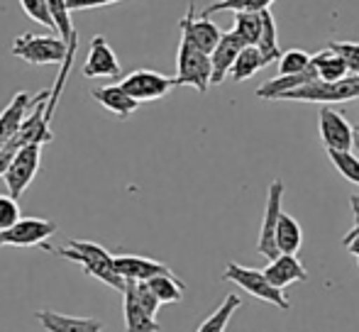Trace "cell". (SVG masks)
<instances>
[{"instance_id": "obj_25", "label": "cell", "mask_w": 359, "mask_h": 332, "mask_svg": "<svg viewBox=\"0 0 359 332\" xmlns=\"http://www.w3.org/2000/svg\"><path fill=\"white\" fill-rule=\"evenodd\" d=\"M264 67H266V62H264V57H262L259 47H245L240 52V57H237L235 67L230 69V78L235 83H242V81H247V78H252Z\"/></svg>"}, {"instance_id": "obj_27", "label": "cell", "mask_w": 359, "mask_h": 332, "mask_svg": "<svg viewBox=\"0 0 359 332\" xmlns=\"http://www.w3.org/2000/svg\"><path fill=\"white\" fill-rule=\"evenodd\" d=\"M147 284H149V289L154 291V296L161 300V303H179L186 293V286L176 279L174 271L154 276V279H149Z\"/></svg>"}, {"instance_id": "obj_4", "label": "cell", "mask_w": 359, "mask_h": 332, "mask_svg": "<svg viewBox=\"0 0 359 332\" xmlns=\"http://www.w3.org/2000/svg\"><path fill=\"white\" fill-rule=\"evenodd\" d=\"M15 54L22 62L32 64V67H44V64H59L69 57V42L62 39L59 34H34L25 32L13 42Z\"/></svg>"}, {"instance_id": "obj_5", "label": "cell", "mask_w": 359, "mask_h": 332, "mask_svg": "<svg viewBox=\"0 0 359 332\" xmlns=\"http://www.w3.org/2000/svg\"><path fill=\"white\" fill-rule=\"evenodd\" d=\"M222 279L237 284L240 289H245L247 293L255 296V298H259V300H264V303H271V305H276V308H281V310L291 308L284 289H279V286L271 284V281L266 279L264 271L250 269V266H240L237 261H230V264L225 266V274H222Z\"/></svg>"}, {"instance_id": "obj_20", "label": "cell", "mask_w": 359, "mask_h": 332, "mask_svg": "<svg viewBox=\"0 0 359 332\" xmlns=\"http://www.w3.org/2000/svg\"><path fill=\"white\" fill-rule=\"evenodd\" d=\"M123 315H125V332H161V325L142 308V303L135 296L133 286H125L123 291Z\"/></svg>"}, {"instance_id": "obj_30", "label": "cell", "mask_w": 359, "mask_h": 332, "mask_svg": "<svg viewBox=\"0 0 359 332\" xmlns=\"http://www.w3.org/2000/svg\"><path fill=\"white\" fill-rule=\"evenodd\" d=\"M49 13H52L54 27H57V34L67 42H72L74 37H79L72 25V8H69V0H47Z\"/></svg>"}, {"instance_id": "obj_31", "label": "cell", "mask_w": 359, "mask_h": 332, "mask_svg": "<svg viewBox=\"0 0 359 332\" xmlns=\"http://www.w3.org/2000/svg\"><path fill=\"white\" fill-rule=\"evenodd\" d=\"M327 157L350 184H359V154L352 149H327Z\"/></svg>"}, {"instance_id": "obj_17", "label": "cell", "mask_w": 359, "mask_h": 332, "mask_svg": "<svg viewBox=\"0 0 359 332\" xmlns=\"http://www.w3.org/2000/svg\"><path fill=\"white\" fill-rule=\"evenodd\" d=\"M90 95H93L95 103H100L105 110H110V113L118 115V118H130V115L140 108V100H135L120 83L90 88Z\"/></svg>"}, {"instance_id": "obj_13", "label": "cell", "mask_w": 359, "mask_h": 332, "mask_svg": "<svg viewBox=\"0 0 359 332\" xmlns=\"http://www.w3.org/2000/svg\"><path fill=\"white\" fill-rule=\"evenodd\" d=\"M355 127L340 110L330 105L320 110V139L327 149H355Z\"/></svg>"}, {"instance_id": "obj_1", "label": "cell", "mask_w": 359, "mask_h": 332, "mask_svg": "<svg viewBox=\"0 0 359 332\" xmlns=\"http://www.w3.org/2000/svg\"><path fill=\"white\" fill-rule=\"evenodd\" d=\"M44 249L57 251L59 256L79 264L86 276H93V279L103 281L105 286L120 291V293H123L125 286H128V281H125L123 276L118 274V269H115V256L105 247H100V244L86 242V240H72L67 247L54 249V247H49V244H44Z\"/></svg>"}, {"instance_id": "obj_8", "label": "cell", "mask_w": 359, "mask_h": 332, "mask_svg": "<svg viewBox=\"0 0 359 332\" xmlns=\"http://www.w3.org/2000/svg\"><path fill=\"white\" fill-rule=\"evenodd\" d=\"M39 162H42V144H27V147L15 154V159L3 174L8 193L13 198H20L29 188V184H32L39 171Z\"/></svg>"}, {"instance_id": "obj_32", "label": "cell", "mask_w": 359, "mask_h": 332, "mask_svg": "<svg viewBox=\"0 0 359 332\" xmlns=\"http://www.w3.org/2000/svg\"><path fill=\"white\" fill-rule=\"evenodd\" d=\"M313 54L303 52V49H288L279 59V76H288V74H301L311 67Z\"/></svg>"}, {"instance_id": "obj_12", "label": "cell", "mask_w": 359, "mask_h": 332, "mask_svg": "<svg viewBox=\"0 0 359 332\" xmlns=\"http://www.w3.org/2000/svg\"><path fill=\"white\" fill-rule=\"evenodd\" d=\"M120 62L115 57L113 47L103 34H95L90 39L88 57L83 64V76L86 78H120Z\"/></svg>"}, {"instance_id": "obj_3", "label": "cell", "mask_w": 359, "mask_h": 332, "mask_svg": "<svg viewBox=\"0 0 359 332\" xmlns=\"http://www.w3.org/2000/svg\"><path fill=\"white\" fill-rule=\"evenodd\" d=\"M176 85H194L198 93L213 85V64H210V54L198 49L189 37L181 34L179 44V57H176Z\"/></svg>"}, {"instance_id": "obj_15", "label": "cell", "mask_w": 359, "mask_h": 332, "mask_svg": "<svg viewBox=\"0 0 359 332\" xmlns=\"http://www.w3.org/2000/svg\"><path fill=\"white\" fill-rule=\"evenodd\" d=\"M37 103V95H29L27 90H20V93L13 95V100L8 103V108L0 113V149L15 137L20 127H22L27 113L34 108Z\"/></svg>"}, {"instance_id": "obj_18", "label": "cell", "mask_w": 359, "mask_h": 332, "mask_svg": "<svg viewBox=\"0 0 359 332\" xmlns=\"http://www.w3.org/2000/svg\"><path fill=\"white\" fill-rule=\"evenodd\" d=\"M37 318L47 332H103V323L95 318H76L57 310H37Z\"/></svg>"}, {"instance_id": "obj_33", "label": "cell", "mask_w": 359, "mask_h": 332, "mask_svg": "<svg viewBox=\"0 0 359 332\" xmlns=\"http://www.w3.org/2000/svg\"><path fill=\"white\" fill-rule=\"evenodd\" d=\"M20 5H22L25 15H27L29 20H34V22L42 25V27L54 29V32H57V27H54V20H52V13H49L47 0H20Z\"/></svg>"}, {"instance_id": "obj_16", "label": "cell", "mask_w": 359, "mask_h": 332, "mask_svg": "<svg viewBox=\"0 0 359 332\" xmlns=\"http://www.w3.org/2000/svg\"><path fill=\"white\" fill-rule=\"evenodd\" d=\"M115 269L125 281H149L159 274H169V266L161 264L149 256H135V254H118L115 256Z\"/></svg>"}, {"instance_id": "obj_37", "label": "cell", "mask_w": 359, "mask_h": 332, "mask_svg": "<svg viewBox=\"0 0 359 332\" xmlns=\"http://www.w3.org/2000/svg\"><path fill=\"white\" fill-rule=\"evenodd\" d=\"M355 132H357V130H355ZM355 147H357V152H359V132L355 134Z\"/></svg>"}, {"instance_id": "obj_35", "label": "cell", "mask_w": 359, "mask_h": 332, "mask_svg": "<svg viewBox=\"0 0 359 332\" xmlns=\"http://www.w3.org/2000/svg\"><path fill=\"white\" fill-rule=\"evenodd\" d=\"M20 220V205L18 198L13 195H0V230H8L13 228L15 223Z\"/></svg>"}, {"instance_id": "obj_6", "label": "cell", "mask_w": 359, "mask_h": 332, "mask_svg": "<svg viewBox=\"0 0 359 332\" xmlns=\"http://www.w3.org/2000/svg\"><path fill=\"white\" fill-rule=\"evenodd\" d=\"M359 98V76H347L342 81H316L281 93L279 100H306V103H347Z\"/></svg>"}, {"instance_id": "obj_11", "label": "cell", "mask_w": 359, "mask_h": 332, "mask_svg": "<svg viewBox=\"0 0 359 332\" xmlns=\"http://www.w3.org/2000/svg\"><path fill=\"white\" fill-rule=\"evenodd\" d=\"M179 27H181V34H184V37H189L191 42H194L198 49H203L205 54H213L215 47L220 44V39H222L220 27H217L208 15L196 13L194 3H189V10H186V15L181 18Z\"/></svg>"}, {"instance_id": "obj_38", "label": "cell", "mask_w": 359, "mask_h": 332, "mask_svg": "<svg viewBox=\"0 0 359 332\" xmlns=\"http://www.w3.org/2000/svg\"><path fill=\"white\" fill-rule=\"evenodd\" d=\"M357 132H359V125H357Z\"/></svg>"}, {"instance_id": "obj_23", "label": "cell", "mask_w": 359, "mask_h": 332, "mask_svg": "<svg viewBox=\"0 0 359 332\" xmlns=\"http://www.w3.org/2000/svg\"><path fill=\"white\" fill-rule=\"evenodd\" d=\"M276 244H279L281 254H296L303 244V230L298 220L288 213H281L279 230H276Z\"/></svg>"}, {"instance_id": "obj_10", "label": "cell", "mask_w": 359, "mask_h": 332, "mask_svg": "<svg viewBox=\"0 0 359 332\" xmlns=\"http://www.w3.org/2000/svg\"><path fill=\"white\" fill-rule=\"evenodd\" d=\"M120 85H123L135 100L147 103V100H159V98H164V95H169V90L176 85V78L164 76V74H159V71H151V69H137V71L120 78Z\"/></svg>"}, {"instance_id": "obj_21", "label": "cell", "mask_w": 359, "mask_h": 332, "mask_svg": "<svg viewBox=\"0 0 359 332\" xmlns=\"http://www.w3.org/2000/svg\"><path fill=\"white\" fill-rule=\"evenodd\" d=\"M316 78H318V71H316V67H313V62H311V67H308L306 71L288 74V76H276V78H269L266 83H262L259 88H257V98L279 100L281 93H288V90H293V88H301V85L316 81Z\"/></svg>"}, {"instance_id": "obj_24", "label": "cell", "mask_w": 359, "mask_h": 332, "mask_svg": "<svg viewBox=\"0 0 359 332\" xmlns=\"http://www.w3.org/2000/svg\"><path fill=\"white\" fill-rule=\"evenodd\" d=\"M240 308H242V300L237 298L235 293L225 296V300H222V303L217 305L213 313H210L208 318H205L203 323L198 325V330H196V332H225L227 323H230V318Z\"/></svg>"}, {"instance_id": "obj_28", "label": "cell", "mask_w": 359, "mask_h": 332, "mask_svg": "<svg viewBox=\"0 0 359 332\" xmlns=\"http://www.w3.org/2000/svg\"><path fill=\"white\" fill-rule=\"evenodd\" d=\"M264 13V10H262ZM262 13H235V32L245 39V44L250 47H257L262 37V27H264V20H262Z\"/></svg>"}, {"instance_id": "obj_26", "label": "cell", "mask_w": 359, "mask_h": 332, "mask_svg": "<svg viewBox=\"0 0 359 332\" xmlns=\"http://www.w3.org/2000/svg\"><path fill=\"white\" fill-rule=\"evenodd\" d=\"M262 20H264V27H262V37H259V42H257V47H259L266 64H274V62H279L281 54H284L279 47V37H276V20H274V15H271V10H264Z\"/></svg>"}, {"instance_id": "obj_22", "label": "cell", "mask_w": 359, "mask_h": 332, "mask_svg": "<svg viewBox=\"0 0 359 332\" xmlns=\"http://www.w3.org/2000/svg\"><path fill=\"white\" fill-rule=\"evenodd\" d=\"M313 67H316L318 78H320V81H342V78L352 76L350 69H347V64L342 62V57L330 47H325L318 54H313Z\"/></svg>"}, {"instance_id": "obj_14", "label": "cell", "mask_w": 359, "mask_h": 332, "mask_svg": "<svg viewBox=\"0 0 359 332\" xmlns=\"http://www.w3.org/2000/svg\"><path fill=\"white\" fill-rule=\"evenodd\" d=\"M245 47H250V44H245V39H242L235 29L222 32L220 44H217L215 52L210 54V64H213V85H220L227 76H230V69L235 67L237 57H240V52Z\"/></svg>"}, {"instance_id": "obj_9", "label": "cell", "mask_w": 359, "mask_h": 332, "mask_svg": "<svg viewBox=\"0 0 359 332\" xmlns=\"http://www.w3.org/2000/svg\"><path fill=\"white\" fill-rule=\"evenodd\" d=\"M57 223L44 218H20L13 228L0 230V247H37L57 233Z\"/></svg>"}, {"instance_id": "obj_2", "label": "cell", "mask_w": 359, "mask_h": 332, "mask_svg": "<svg viewBox=\"0 0 359 332\" xmlns=\"http://www.w3.org/2000/svg\"><path fill=\"white\" fill-rule=\"evenodd\" d=\"M49 95H52V90H39L37 103H34V108L29 110V115L25 118L22 127H20L18 132H15V137L0 149V179H3L5 169H8L10 162H13L15 154H18L20 149H25L27 144H47L54 139L52 123L47 120Z\"/></svg>"}, {"instance_id": "obj_36", "label": "cell", "mask_w": 359, "mask_h": 332, "mask_svg": "<svg viewBox=\"0 0 359 332\" xmlns=\"http://www.w3.org/2000/svg\"><path fill=\"white\" fill-rule=\"evenodd\" d=\"M123 3V0H69L72 10H90V8H105V5Z\"/></svg>"}, {"instance_id": "obj_19", "label": "cell", "mask_w": 359, "mask_h": 332, "mask_svg": "<svg viewBox=\"0 0 359 332\" xmlns=\"http://www.w3.org/2000/svg\"><path fill=\"white\" fill-rule=\"evenodd\" d=\"M266 274V279L279 289L296 284V281H308V271L301 264L296 254H279L276 259H271V264L266 269H262Z\"/></svg>"}, {"instance_id": "obj_34", "label": "cell", "mask_w": 359, "mask_h": 332, "mask_svg": "<svg viewBox=\"0 0 359 332\" xmlns=\"http://www.w3.org/2000/svg\"><path fill=\"white\" fill-rule=\"evenodd\" d=\"M327 47L340 54L352 76H359V42H327Z\"/></svg>"}, {"instance_id": "obj_7", "label": "cell", "mask_w": 359, "mask_h": 332, "mask_svg": "<svg viewBox=\"0 0 359 332\" xmlns=\"http://www.w3.org/2000/svg\"><path fill=\"white\" fill-rule=\"evenodd\" d=\"M284 181L274 179L269 184V193H266V208H264V223H262V233L257 240V251L264 254L266 259H276L281 254L279 244H276V230H279V218H281V198H284Z\"/></svg>"}, {"instance_id": "obj_29", "label": "cell", "mask_w": 359, "mask_h": 332, "mask_svg": "<svg viewBox=\"0 0 359 332\" xmlns=\"http://www.w3.org/2000/svg\"><path fill=\"white\" fill-rule=\"evenodd\" d=\"M274 0H215L201 15H213V13H225V10H232V13H262V10H269V5Z\"/></svg>"}]
</instances>
